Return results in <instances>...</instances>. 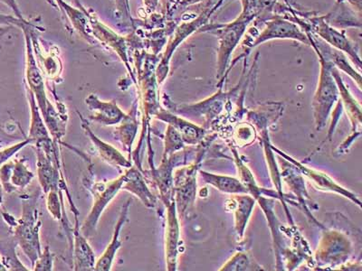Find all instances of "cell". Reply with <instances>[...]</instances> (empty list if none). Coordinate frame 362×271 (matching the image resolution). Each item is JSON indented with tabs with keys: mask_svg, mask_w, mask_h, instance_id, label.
<instances>
[{
	"mask_svg": "<svg viewBox=\"0 0 362 271\" xmlns=\"http://www.w3.org/2000/svg\"><path fill=\"white\" fill-rule=\"evenodd\" d=\"M37 153V167L38 180L42 190L47 195L51 190L61 189L64 179L62 164H58L51 160L40 147H35Z\"/></svg>",
	"mask_w": 362,
	"mask_h": 271,
	"instance_id": "obj_3",
	"label": "cell"
},
{
	"mask_svg": "<svg viewBox=\"0 0 362 271\" xmlns=\"http://www.w3.org/2000/svg\"><path fill=\"white\" fill-rule=\"evenodd\" d=\"M202 175L206 183L215 186L216 189L228 193H247L248 189L240 181L232 177L211 175V174L202 172Z\"/></svg>",
	"mask_w": 362,
	"mask_h": 271,
	"instance_id": "obj_15",
	"label": "cell"
},
{
	"mask_svg": "<svg viewBox=\"0 0 362 271\" xmlns=\"http://www.w3.org/2000/svg\"><path fill=\"white\" fill-rule=\"evenodd\" d=\"M237 209H235V219H237V231L239 235H243L245 224H247L249 215L255 205L254 200L248 196L237 198Z\"/></svg>",
	"mask_w": 362,
	"mask_h": 271,
	"instance_id": "obj_17",
	"label": "cell"
},
{
	"mask_svg": "<svg viewBox=\"0 0 362 271\" xmlns=\"http://www.w3.org/2000/svg\"><path fill=\"white\" fill-rule=\"evenodd\" d=\"M81 122H82L83 130L85 131L86 134L88 136L90 140L93 142L96 147L97 152L99 157L102 158L105 162L111 164L115 167H124V169H130L132 167V160L125 157L117 148L112 146L106 142L103 141L101 138L97 137L90 130L88 121L83 119V116L80 114Z\"/></svg>",
	"mask_w": 362,
	"mask_h": 271,
	"instance_id": "obj_7",
	"label": "cell"
},
{
	"mask_svg": "<svg viewBox=\"0 0 362 271\" xmlns=\"http://www.w3.org/2000/svg\"><path fill=\"white\" fill-rule=\"evenodd\" d=\"M19 20L9 17H5V16L0 15V22L4 23H13V24H19Z\"/></svg>",
	"mask_w": 362,
	"mask_h": 271,
	"instance_id": "obj_23",
	"label": "cell"
},
{
	"mask_svg": "<svg viewBox=\"0 0 362 271\" xmlns=\"http://www.w3.org/2000/svg\"><path fill=\"white\" fill-rule=\"evenodd\" d=\"M27 78L31 92H33L35 101L40 109L41 114H44L51 103L45 95L43 78H42L40 70L35 63L30 50L28 51Z\"/></svg>",
	"mask_w": 362,
	"mask_h": 271,
	"instance_id": "obj_13",
	"label": "cell"
},
{
	"mask_svg": "<svg viewBox=\"0 0 362 271\" xmlns=\"http://www.w3.org/2000/svg\"><path fill=\"white\" fill-rule=\"evenodd\" d=\"M297 167H300V169L305 173V175L311 179L313 182L317 183V186L321 187L323 189L331 190V191L338 192L342 193V195L347 196V198H354V195H351L350 193L345 191L344 188L339 186L337 183H335L329 177L325 175V174L320 173L318 171H315L303 167V164L296 163ZM356 199V198H355Z\"/></svg>",
	"mask_w": 362,
	"mask_h": 271,
	"instance_id": "obj_16",
	"label": "cell"
},
{
	"mask_svg": "<svg viewBox=\"0 0 362 271\" xmlns=\"http://www.w3.org/2000/svg\"><path fill=\"white\" fill-rule=\"evenodd\" d=\"M54 255L51 253L50 248L47 246L45 248L44 251L35 261L34 265L35 271H52L54 267Z\"/></svg>",
	"mask_w": 362,
	"mask_h": 271,
	"instance_id": "obj_19",
	"label": "cell"
},
{
	"mask_svg": "<svg viewBox=\"0 0 362 271\" xmlns=\"http://www.w3.org/2000/svg\"><path fill=\"white\" fill-rule=\"evenodd\" d=\"M138 125L137 105H134L130 112L126 113L125 117L119 122V126L115 132L116 140L122 144L125 152L129 153L130 159L132 145H134L136 135H137Z\"/></svg>",
	"mask_w": 362,
	"mask_h": 271,
	"instance_id": "obj_12",
	"label": "cell"
},
{
	"mask_svg": "<svg viewBox=\"0 0 362 271\" xmlns=\"http://www.w3.org/2000/svg\"><path fill=\"white\" fill-rule=\"evenodd\" d=\"M180 226L177 218L176 203L167 206L166 260L168 270H176L179 253Z\"/></svg>",
	"mask_w": 362,
	"mask_h": 271,
	"instance_id": "obj_10",
	"label": "cell"
},
{
	"mask_svg": "<svg viewBox=\"0 0 362 271\" xmlns=\"http://www.w3.org/2000/svg\"><path fill=\"white\" fill-rule=\"evenodd\" d=\"M86 105L90 111L93 112L90 121L98 122L105 126L119 124L125 117L126 113L118 107L115 101L103 102L98 97L90 95L86 100Z\"/></svg>",
	"mask_w": 362,
	"mask_h": 271,
	"instance_id": "obj_5",
	"label": "cell"
},
{
	"mask_svg": "<svg viewBox=\"0 0 362 271\" xmlns=\"http://www.w3.org/2000/svg\"><path fill=\"white\" fill-rule=\"evenodd\" d=\"M29 102L31 108V124L28 138L31 140V144H35V142L50 138L51 136L31 90L29 92Z\"/></svg>",
	"mask_w": 362,
	"mask_h": 271,
	"instance_id": "obj_14",
	"label": "cell"
},
{
	"mask_svg": "<svg viewBox=\"0 0 362 271\" xmlns=\"http://www.w3.org/2000/svg\"><path fill=\"white\" fill-rule=\"evenodd\" d=\"M2 202V186L0 185V203Z\"/></svg>",
	"mask_w": 362,
	"mask_h": 271,
	"instance_id": "obj_24",
	"label": "cell"
},
{
	"mask_svg": "<svg viewBox=\"0 0 362 271\" xmlns=\"http://www.w3.org/2000/svg\"><path fill=\"white\" fill-rule=\"evenodd\" d=\"M37 198L38 193L23 199L22 216L15 224L16 240L30 260L32 267L42 253L40 236L42 222L37 209Z\"/></svg>",
	"mask_w": 362,
	"mask_h": 271,
	"instance_id": "obj_1",
	"label": "cell"
},
{
	"mask_svg": "<svg viewBox=\"0 0 362 271\" xmlns=\"http://www.w3.org/2000/svg\"><path fill=\"white\" fill-rule=\"evenodd\" d=\"M25 159H18L4 164L0 169V179L8 192L24 189L33 180L35 175L25 164Z\"/></svg>",
	"mask_w": 362,
	"mask_h": 271,
	"instance_id": "obj_4",
	"label": "cell"
},
{
	"mask_svg": "<svg viewBox=\"0 0 362 271\" xmlns=\"http://www.w3.org/2000/svg\"><path fill=\"white\" fill-rule=\"evenodd\" d=\"M132 199H128L122 206L121 214L117 222H116L115 231H113L111 241L105 248V253L96 260L95 270L96 271H110L112 270V264L115 263L116 253L119 248L122 247V241H119V235L125 222L128 220L129 210H130Z\"/></svg>",
	"mask_w": 362,
	"mask_h": 271,
	"instance_id": "obj_6",
	"label": "cell"
},
{
	"mask_svg": "<svg viewBox=\"0 0 362 271\" xmlns=\"http://www.w3.org/2000/svg\"><path fill=\"white\" fill-rule=\"evenodd\" d=\"M29 144H31V140L28 138L27 140L21 142V143L16 144L14 146L6 148L5 150L0 151V167L6 161H8L9 158L14 156L16 153L18 152L19 150H22L23 147Z\"/></svg>",
	"mask_w": 362,
	"mask_h": 271,
	"instance_id": "obj_21",
	"label": "cell"
},
{
	"mask_svg": "<svg viewBox=\"0 0 362 271\" xmlns=\"http://www.w3.org/2000/svg\"><path fill=\"white\" fill-rule=\"evenodd\" d=\"M124 183L122 190H125L137 196L141 202L148 208H154L156 205V198L151 193L147 186L142 171L137 167H132L124 174Z\"/></svg>",
	"mask_w": 362,
	"mask_h": 271,
	"instance_id": "obj_8",
	"label": "cell"
},
{
	"mask_svg": "<svg viewBox=\"0 0 362 271\" xmlns=\"http://www.w3.org/2000/svg\"><path fill=\"white\" fill-rule=\"evenodd\" d=\"M0 1H2L4 3V4L9 6V8H11L13 11H14L15 14L18 16V18L22 19L21 13L19 11V8L17 3H16V0H0Z\"/></svg>",
	"mask_w": 362,
	"mask_h": 271,
	"instance_id": "obj_22",
	"label": "cell"
},
{
	"mask_svg": "<svg viewBox=\"0 0 362 271\" xmlns=\"http://www.w3.org/2000/svg\"><path fill=\"white\" fill-rule=\"evenodd\" d=\"M250 267V260H249L247 255L238 253L237 256L233 258L228 264L224 267L226 270H245Z\"/></svg>",
	"mask_w": 362,
	"mask_h": 271,
	"instance_id": "obj_20",
	"label": "cell"
},
{
	"mask_svg": "<svg viewBox=\"0 0 362 271\" xmlns=\"http://www.w3.org/2000/svg\"><path fill=\"white\" fill-rule=\"evenodd\" d=\"M83 186L89 190L93 198V207L87 215L85 222L80 227L83 236L89 238L95 231L100 217L105 208L121 191L122 183H124V176H119L117 179L108 182H97L89 176L83 179Z\"/></svg>",
	"mask_w": 362,
	"mask_h": 271,
	"instance_id": "obj_2",
	"label": "cell"
},
{
	"mask_svg": "<svg viewBox=\"0 0 362 271\" xmlns=\"http://www.w3.org/2000/svg\"><path fill=\"white\" fill-rule=\"evenodd\" d=\"M74 270L77 271L95 270L96 260L86 237L80 231L78 219L73 230Z\"/></svg>",
	"mask_w": 362,
	"mask_h": 271,
	"instance_id": "obj_9",
	"label": "cell"
},
{
	"mask_svg": "<svg viewBox=\"0 0 362 271\" xmlns=\"http://www.w3.org/2000/svg\"><path fill=\"white\" fill-rule=\"evenodd\" d=\"M155 118L161 121L167 122L168 124L173 126L175 130L179 132L184 143L195 145L199 143L204 137V131L198 126L190 124L182 118L171 114L166 111H158Z\"/></svg>",
	"mask_w": 362,
	"mask_h": 271,
	"instance_id": "obj_11",
	"label": "cell"
},
{
	"mask_svg": "<svg viewBox=\"0 0 362 271\" xmlns=\"http://www.w3.org/2000/svg\"><path fill=\"white\" fill-rule=\"evenodd\" d=\"M164 140L165 147L163 157L171 156V155L177 152L181 148L184 147L182 138H181L179 132H177L173 126H168Z\"/></svg>",
	"mask_w": 362,
	"mask_h": 271,
	"instance_id": "obj_18",
	"label": "cell"
}]
</instances>
